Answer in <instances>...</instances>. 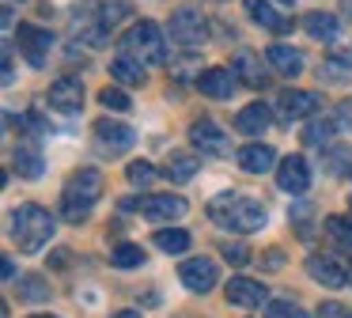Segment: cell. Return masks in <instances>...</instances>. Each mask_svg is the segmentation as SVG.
<instances>
[{
    "instance_id": "6da1fadb",
    "label": "cell",
    "mask_w": 352,
    "mask_h": 318,
    "mask_svg": "<svg viewBox=\"0 0 352 318\" xmlns=\"http://www.w3.org/2000/svg\"><path fill=\"white\" fill-rule=\"evenodd\" d=\"M208 216H212L216 227H228L235 235H254L265 227V204L228 189V193H216L208 201Z\"/></svg>"
},
{
    "instance_id": "7a4b0ae2",
    "label": "cell",
    "mask_w": 352,
    "mask_h": 318,
    "mask_svg": "<svg viewBox=\"0 0 352 318\" xmlns=\"http://www.w3.org/2000/svg\"><path fill=\"white\" fill-rule=\"evenodd\" d=\"M57 231V220L50 209H42V204H19L16 212H12V239H16V246L23 250V254H38L42 246H46L50 239H54Z\"/></svg>"
},
{
    "instance_id": "3957f363",
    "label": "cell",
    "mask_w": 352,
    "mask_h": 318,
    "mask_svg": "<svg viewBox=\"0 0 352 318\" xmlns=\"http://www.w3.org/2000/svg\"><path fill=\"white\" fill-rule=\"evenodd\" d=\"M99 197H102V174L95 167H80L61 189V216L69 224H84Z\"/></svg>"
},
{
    "instance_id": "277c9868",
    "label": "cell",
    "mask_w": 352,
    "mask_h": 318,
    "mask_svg": "<svg viewBox=\"0 0 352 318\" xmlns=\"http://www.w3.org/2000/svg\"><path fill=\"white\" fill-rule=\"evenodd\" d=\"M122 53L137 57L140 65H160V61L167 57V34L160 30V23L140 19L122 34Z\"/></svg>"
},
{
    "instance_id": "5b68a950",
    "label": "cell",
    "mask_w": 352,
    "mask_h": 318,
    "mask_svg": "<svg viewBox=\"0 0 352 318\" xmlns=\"http://www.w3.org/2000/svg\"><path fill=\"white\" fill-rule=\"evenodd\" d=\"M122 209L140 212V216L152 220V224H175V220H182L186 212H190V201H186L182 193H144V197L122 201Z\"/></svg>"
},
{
    "instance_id": "8992f818",
    "label": "cell",
    "mask_w": 352,
    "mask_h": 318,
    "mask_svg": "<svg viewBox=\"0 0 352 318\" xmlns=\"http://www.w3.org/2000/svg\"><path fill=\"white\" fill-rule=\"evenodd\" d=\"M167 34H170V42H178V45H186V50H193V45L205 42V34H208V19L201 15V8L182 4V8H175V12H170Z\"/></svg>"
},
{
    "instance_id": "52a82bcc",
    "label": "cell",
    "mask_w": 352,
    "mask_h": 318,
    "mask_svg": "<svg viewBox=\"0 0 352 318\" xmlns=\"http://www.w3.org/2000/svg\"><path fill=\"white\" fill-rule=\"evenodd\" d=\"M190 144L201 151V156H228L231 151V140L212 118H197L190 125Z\"/></svg>"
},
{
    "instance_id": "ba28073f",
    "label": "cell",
    "mask_w": 352,
    "mask_h": 318,
    "mask_svg": "<svg viewBox=\"0 0 352 318\" xmlns=\"http://www.w3.org/2000/svg\"><path fill=\"white\" fill-rule=\"evenodd\" d=\"M133 140H137V133H133V125H125V121H114V118L95 121V144H99L102 151H110V156L129 151Z\"/></svg>"
},
{
    "instance_id": "9c48e42d",
    "label": "cell",
    "mask_w": 352,
    "mask_h": 318,
    "mask_svg": "<svg viewBox=\"0 0 352 318\" xmlns=\"http://www.w3.org/2000/svg\"><path fill=\"white\" fill-rule=\"evenodd\" d=\"M178 280H182L190 292H212L216 288V280H220V269H216V262L212 257H190V262H182L178 265Z\"/></svg>"
},
{
    "instance_id": "30bf717a",
    "label": "cell",
    "mask_w": 352,
    "mask_h": 318,
    "mask_svg": "<svg viewBox=\"0 0 352 318\" xmlns=\"http://www.w3.org/2000/svg\"><path fill=\"white\" fill-rule=\"evenodd\" d=\"M16 38H19V50H23L27 65L42 68L50 61V45H54V34H50V30L34 27V23H19Z\"/></svg>"
},
{
    "instance_id": "8fae6325",
    "label": "cell",
    "mask_w": 352,
    "mask_h": 318,
    "mask_svg": "<svg viewBox=\"0 0 352 318\" xmlns=\"http://www.w3.org/2000/svg\"><path fill=\"white\" fill-rule=\"evenodd\" d=\"M228 303L231 307H246V310H258V307H265L269 303V292H265V284L261 280H254V277H231L228 280Z\"/></svg>"
},
{
    "instance_id": "7c38bea8",
    "label": "cell",
    "mask_w": 352,
    "mask_h": 318,
    "mask_svg": "<svg viewBox=\"0 0 352 318\" xmlns=\"http://www.w3.org/2000/svg\"><path fill=\"white\" fill-rule=\"evenodd\" d=\"M46 103L54 106V110H61V114H80L84 110V83L72 80V76H61V80L50 83Z\"/></svg>"
},
{
    "instance_id": "4fadbf2b",
    "label": "cell",
    "mask_w": 352,
    "mask_h": 318,
    "mask_svg": "<svg viewBox=\"0 0 352 318\" xmlns=\"http://www.w3.org/2000/svg\"><path fill=\"white\" fill-rule=\"evenodd\" d=\"M276 186L284 189V193H307V186H311V167H307L303 156H284L280 163H276Z\"/></svg>"
},
{
    "instance_id": "5bb4252c",
    "label": "cell",
    "mask_w": 352,
    "mask_h": 318,
    "mask_svg": "<svg viewBox=\"0 0 352 318\" xmlns=\"http://www.w3.org/2000/svg\"><path fill=\"white\" fill-rule=\"evenodd\" d=\"M235 87H239L235 68L212 65V68H205V72L197 76V91H201V95H208V98H231V95H235Z\"/></svg>"
},
{
    "instance_id": "9a60e30c",
    "label": "cell",
    "mask_w": 352,
    "mask_h": 318,
    "mask_svg": "<svg viewBox=\"0 0 352 318\" xmlns=\"http://www.w3.org/2000/svg\"><path fill=\"white\" fill-rule=\"evenodd\" d=\"M314 110H318V95H311V91L288 87V91H280V95H276V114H280L284 121L311 118Z\"/></svg>"
},
{
    "instance_id": "2e32d148",
    "label": "cell",
    "mask_w": 352,
    "mask_h": 318,
    "mask_svg": "<svg viewBox=\"0 0 352 318\" xmlns=\"http://www.w3.org/2000/svg\"><path fill=\"white\" fill-rule=\"evenodd\" d=\"M307 273H311L318 284H326V288H344L349 284V269L337 265L329 254H311L307 257Z\"/></svg>"
},
{
    "instance_id": "e0dca14e",
    "label": "cell",
    "mask_w": 352,
    "mask_h": 318,
    "mask_svg": "<svg viewBox=\"0 0 352 318\" xmlns=\"http://www.w3.org/2000/svg\"><path fill=\"white\" fill-rule=\"evenodd\" d=\"M235 163L243 167L246 174H265L276 167V151L269 148V144H243V148L235 151Z\"/></svg>"
},
{
    "instance_id": "ac0fdd59",
    "label": "cell",
    "mask_w": 352,
    "mask_h": 318,
    "mask_svg": "<svg viewBox=\"0 0 352 318\" xmlns=\"http://www.w3.org/2000/svg\"><path fill=\"white\" fill-rule=\"evenodd\" d=\"M269 125H273V110H269L265 103H250L235 114V129L243 136H261Z\"/></svg>"
},
{
    "instance_id": "d6986e66",
    "label": "cell",
    "mask_w": 352,
    "mask_h": 318,
    "mask_svg": "<svg viewBox=\"0 0 352 318\" xmlns=\"http://www.w3.org/2000/svg\"><path fill=\"white\" fill-rule=\"evenodd\" d=\"M265 65L273 68L276 76H299V72H303V53L276 42V45H269V50H265Z\"/></svg>"
},
{
    "instance_id": "ffe728a7",
    "label": "cell",
    "mask_w": 352,
    "mask_h": 318,
    "mask_svg": "<svg viewBox=\"0 0 352 318\" xmlns=\"http://www.w3.org/2000/svg\"><path fill=\"white\" fill-rule=\"evenodd\" d=\"M231 68H235V76H239V83H246V87H254V91H261L269 83V68L261 65L254 53H239L235 61H231Z\"/></svg>"
},
{
    "instance_id": "44dd1931",
    "label": "cell",
    "mask_w": 352,
    "mask_h": 318,
    "mask_svg": "<svg viewBox=\"0 0 352 318\" xmlns=\"http://www.w3.org/2000/svg\"><path fill=\"white\" fill-rule=\"evenodd\" d=\"M246 15H250L258 27L273 30V34H288L292 30V19H284V15L276 12L273 4H265V0H246Z\"/></svg>"
},
{
    "instance_id": "7402d4cb",
    "label": "cell",
    "mask_w": 352,
    "mask_h": 318,
    "mask_svg": "<svg viewBox=\"0 0 352 318\" xmlns=\"http://www.w3.org/2000/svg\"><path fill=\"white\" fill-rule=\"evenodd\" d=\"M110 72H114V80L125 83V87H144V80H148L144 65H140L137 57H129V53H118V57L110 61Z\"/></svg>"
},
{
    "instance_id": "603a6c76",
    "label": "cell",
    "mask_w": 352,
    "mask_h": 318,
    "mask_svg": "<svg viewBox=\"0 0 352 318\" xmlns=\"http://www.w3.org/2000/svg\"><path fill=\"white\" fill-rule=\"evenodd\" d=\"M197 171H201V159L190 156V151H170L167 167H163V174H167L175 186H186V182H190Z\"/></svg>"
},
{
    "instance_id": "cb8c5ba5",
    "label": "cell",
    "mask_w": 352,
    "mask_h": 318,
    "mask_svg": "<svg viewBox=\"0 0 352 318\" xmlns=\"http://www.w3.org/2000/svg\"><path fill=\"white\" fill-rule=\"evenodd\" d=\"M303 30L311 38H318V42H337V15H329V12H307L303 15Z\"/></svg>"
},
{
    "instance_id": "d4e9b609",
    "label": "cell",
    "mask_w": 352,
    "mask_h": 318,
    "mask_svg": "<svg viewBox=\"0 0 352 318\" xmlns=\"http://www.w3.org/2000/svg\"><path fill=\"white\" fill-rule=\"evenodd\" d=\"M152 246H160L163 254H186L190 250V231H182V227H163V231L152 235Z\"/></svg>"
},
{
    "instance_id": "484cf974",
    "label": "cell",
    "mask_w": 352,
    "mask_h": 318,
    "mask_svg": "<svg viewBox=\"0 0 352 318\" xmlns=\"http://www.w3.org/2000/svg\"><path fill=\"white\" fill-rule=\"evenodd\" d=\"M12 167H16L19 178H38L42 174V156L31 148V144H19V148L12 151Z\"/></svg>"
},
{
    "instance_id": "4316f807",
    "label": "cell",
    "mask_w": 352,
    "mask_h": 318,
    "mask_svg": "<svg viewBox=\"0 0 352 318\" xmlns=\"http://www.w3.org/2000/svg\"><path fill=\"white\" fill-rule=\"evenodd\" d=\"M19 299L23 303H50V280L46 277H19Z\"/></svg>"
},
{
    "instance_id": "83f0119b",
    "label": "cell",
    "mask_w": 352,
    "mask_h": 318,
    "mask_svg": "<svg viewBox=\"0 0 352 318\" xmlns=\"http://www.w3.org/2000/svg\"><path fill=\"white\" fill-rule=\"evenodd\" d=\"M337 129H341V125H337V118H318V121H311V125L303 129V140L307 144H329Z\"/></svg>"
},
{
    "instance_id": "f1b7e54d",
    "label": "cell",
    "mask_w": 352,
    "mask_h": 318,
    "mask_svg": "<svg viewBox=\"0 0 352 318\" xmlns=\"http://www.w3.org/2000/svg\"><path fill=\"white\" fill-rule=\"evenodd\" d=\"M144 262V250L137 246V242H122V246L110 250V265H118V269H133V265Z\"/></svg>"
},
{
    "instance_id": "f546056e",
    "label": "cell",
    "mask_w": 352,
    "mask_h": 318,
    "mask_svg": "<svg viewBox=\"0 0 352 318\" xmlns=\"http://www.w3.org/2000/svg\"><path fill=\"white\" fill-rule=\"evenodd\" d=\"M326 235L337 242V246L352 250V216H326Z\"/></svg>"
},
{
    "instance_id": "4dcf8cb0",
    "label": "cell",
    "mask_w": 352,
    "mask_h": 318,
    "mask_svg": "<svg viewBox=\"0 0 352 318\" xmlns=\"http://www.w3.org/2000/svg\"><path fill=\"white\" fill-rule=\"evenodd\" d=\"M349 72H352V57H344V53H333V57L322 65V80H329V83H341V80H349Z\"/></svg>"
},
{
    "instance_id": "1f68e13d",
    "label": "cell",
    "mask_w": 352,
    "mask_h": 318,
    "mask_svg": "<svg viewBox=\"0 0 352 318\" xmlns=\"http://www.w3.org/2000/svg\"><path fill=\"white\" fill-rule=\"evenodd\" d=\"M125 178H129L133 186H152V182L160 178V171H155L148 159H133V163L125 167Z\"/></svg>"
},
{
    "instance_id": "d6a6232c",
    "label": "cell",
    "mask_w": 352,
    "mask_h": 318,
    "mask_svg": "<svg viewBox=\"0 0 352 318\" xmlns=\"http://www.w3.org/2000/svg\"><path fill=\"white\" fill-rule=\"evenodd\" d=\"M99 103H102V110H118V114H125L133 106V98L125 95L122 87H102L99 91Z\"/></svg>"
},
{
    "instance_id": "836d02e7",
    "label": "cell",
    "mask_w": 352,
    "mask_h": 318,
    "mask_svg": "<svg viewBox=\"0 0 352 318\" xmlns=\"http://www.w3.org/2000/svg\"><path fill=\"white\" fill-rule=\"evenodd\" d=\"M265 318H307V310L296 307V303H288V299H269Z\"/></svg>"
},
{
    "instance_id": "e575fe53",
    "label": "cell",
    "mask_w": 352,
    "mask_h": 318,
    "mask_svg": "<svg viewBox=\"0 0 352 318\" xmlns=\"http://www.w3.org/2000/svg\"><path fill=\"white\" fill-rule=\"evenodd\" d=\"M220 254H223V262H231V265L250 262V250H246L243 242H220Z\"/></svg>"
},
{
    "instance_id": "d590c367",
    "label": "cell",
    "mask_w": 352,
    "mask_h": 318,
    "mask_svg": "<svg viewBox=\"0 0 352 318\" xmlns=\"http://www.w3.org/2000/svg\"><path fill=\"white\" fill-rule=\"evenodd\" d=\"M326 159H329V174H344V171L352 174V156H349L344 148H333Z\"/></svg>"
},
{
    "instance_id": "8d00e7d4",
    "label": "cell",
    "mask_w": 352,
    "mask_h": 318,
    "mask_svg": "<svg viewBox=\"0 0 352 318\" xmlns=\"http://www.w3.org/2000/svg\"><path fill=\"white\" fill-rule=\"evenodd\" d=\"M318 318H352V310L344 307V303L329 299V303H322V307H318Z\"/></svg>"
},
{
    "instance_id": "74e56055",
    "label": "cell",
    "mask_w": 352,
    "mask_h": 318,
    "mask_svg": "<svg viewBox=\"0 0 352 318\" xmlns=\"http://www.w3.org/2000/svg\"><path fill=\"white\" fill-rule=\"evenodd\" d=\"M122 15H129V4H122V0H110V4L102 8V23H107V27H110V23H118Z\"/></svg>"
},
{
    "instance_id": "f35d334b",
    "label": "cell",
    "mask_w": 352,
    "mask_h": 318,
    "mask_svg": "<svg viewBox=\"0 0 352 318\" xmlns=\"http://www.w3.org/2000/svg\"><path fill=\"white\" fill-rule=\"evenodd\" d=\"M4 280H16V262L12 257H4Z\"/></svg>"
},
{
    "instance_id": "ab89813d",
    "label": "cell",
    "mask_w": 352,
    "mask_h": 318,
    "mask_svg": "<svg viewBox=\"0 0 352 318\" xmlns=\"http://www.w3.org/2000/svg\"><path fill=\"white\" fill-rule=\"evenodd\" d=\"M114 318H140V315H137V310H118Z\"/></svg>"
},
{
    "instance_id": "60d3db41",
    "label": "cell",
    "mask_w": 352,
    "mask_h": 318,
    "mask_svg": "<svg viewBox=\"0 0 352 318\" xmlns=\"http://www.w3.org/2000/svg\"><path fill=\"white\" fill-rule=\"evenodd\" d=\"M31 318H54V315H31Z\"/></svg>"
},
{
    "instance_id": "b9f144b4",
    "label": "cell",
    "mask_w": 352,
    "mask_h": 318,
    "mask_svg": "<svg viewBox=\"0 0 352 318\" xmlns=\"http://www.w3.org/2000/svg\"><path fill=\"white\" fill-rule=\"evenodd\" d=\"M349 284H352V265H349Z\"/></svg>"
},
{
    "instance_id": "7bdbcfd3",
    "label": "cell",
    "mask_w": 352,
    "mask_h": 318,
    "mask_svg": "<svg viewBox=\"0 0 352 318\" xmlns=\"http://www.w3.org/2000/svg\"><path fill=\"white\" fill-rule=\"evenodd\" d=\"M280 4H292V0H280Z\"/></svg>"
},
{
    "instance_id": "ee69618b",
    "label": "cell",
    "mask_w": 352,
    "mask_h": 318,
    "mask_svg": "<svg viewBox=\"0 0 352 318\" xmlns=\"http://www.w3.org/2000/svg\"><path fill=\"white\" fill-rule=\"evenodd\" d=\"M216 4H223V0H216Z\"/></svg>"
}]
</instances>
